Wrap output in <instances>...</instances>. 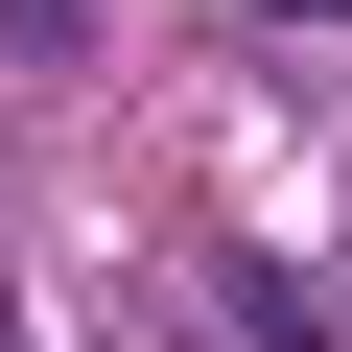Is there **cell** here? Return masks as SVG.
<instances>
[{"instance_id":"cell-1","label":"cell","mask_w":352,"mask_h":352,"mask_svg":"<svg viewBox=\"0 0 352 352\" xmlns=\"http://www.w3.org/2000/svg\"><path fill=\"white\" fill-rule=\"evenodd\" d=\"M258 24H352V0H258Z\"/></svg>"}]
</instances>
